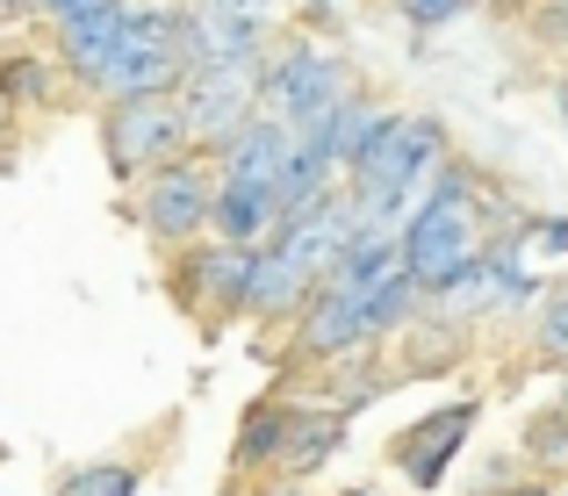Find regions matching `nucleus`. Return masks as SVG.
Masks as SVG:
<instances>
[{
	"instance_id": "a211bd4d",
	"label": "nucleus",
	"mask_w": 568,
	"mask_h": 496,
	"mask_svg": "<svg viewBox=\"0 0 568 496\" xmlns=\"http://www.w3.org/2000/svg\"><path fill=\"white\" fill-rule=\"evenodd\" d=\"M332 194H338V165H332V159H317V152H303V144H295L288 173L274 180V202H281V216H303V209L332 202Z\"/></svg>"
},
{
	"instance_id": "ddd939ff",
	"label": "nucleus",
	"mask_w": 568,
	"mask_h": 496,
	"mask_svg": "<svg viewBox=\"0 0 568 496\" xmlns=\"http://www.w3.org/2000/svg\"><path fill=\"white\" fill-rule=\"evenodd\" d=\"M115 37H123V0H101V8H80V14H65V22H51V51H58V65H65V80L80 87V94H87V80L109 65Z\"/></svg>"
},
{
	"instance_id": "1a4fd4ad",
	"label": "nucleus",
	"mask_w": 568,
	"mask_h": 496,
	"mask_svg": "<svg viewBox=\"0 0 568 496\" xmlns=\"http://www.w3.org/2000/svg\"><path fill=\"white\" fill-rule=\"evenodd\" d=\"M375 331H367V295L346 289V281H317L303 310L288 317V360H346V353H367Z\"/></svg>"
},
{
	"instance_id": "dca6fc26",
	"label": "nucleus",
	"mask_w": 568,
	"mask_h": 496,
	"mask_svg": "<svg viewBox=\"0 0 568 496\" xmlns=\"http://www.w3.org/2000/svg\"><path fill=\"white\" fill-rule=\"evenodd\" d=\"M346 446V411H332V403H317V411H295L288 425V446H281L274 460V483H310V475L324 468V460Z\"/></svg>"
},
{
	"instance_id": "2eb2a0df",
	"label": "nucleus",
	"mask_w": 568,
	"mask_h": 496,
	"mask_svg": "<svg viewBox=\"0 0 568 496\" xmlns=\"http://www.w3.org/2000/svg\"><path fill=\"white\" fill-rule=\"evenodd\" d=\"M281 223V202L274 188H260V180H223L216 173V194H209V237H223V245H266Z\"/></svg>"
},
{
	"instance_id": "7ed1b4c3",
	"label": "nucleus",
	"mask_w": 568,
	"mask_h": 496,
	"mask_svg": "<svg viewBox=\"0 0 568 496\" xmlns=\"http://www.w3.org/2000/svg\"><path fill=\"white\" fill-rule=\"evenodd\" d=\"M346 94H353V72L324 37H266V58H260V109L266 115L303 130L310 115H324Z\"/></svg>"
},
{
	"instance_id": "4468645a",
	"label": "nucleus",
	"mask_w": 568,
	"mask_h": 496,
	"mask_svg": "<svg viewBox=\"0 0 568 496\" xmlns=\"http://www.w3.org/2000/svg\"><path fill=\"white\" fill-rule=\"evenodd\" d=\"M310 295H317V274H303V266H295L288 252H274V245H252V274H245V303H237V317L288 324Z\"/></svg>"
},
{
	"instance_id": "f03ea898",
	"label": "nucleus",
	"mask_w": 568,
	"mask_h": 496,
	"mask_svg": "<svg viewBox=\"0 0 568 496\" xmlns=\"http://www.w3.org/2000/svg\"><path fill=\"white\" fill-rule=\"evenodd\" d=\"M446 159V123L439 115H396L388 109L375 123V138L338 165V194H346L353 223H388L396 231L410 216V202L425 194L432 165Z\"/></svg>"
},
{
	"instance_id": "9d476101",
	"label": "nucleus",
	"mask_w": 568,
	"mask_h": 496,
	"mask_svg": "<svg viewBox=\"0 0 568 496\" xmlns=\"http://www.w3.org/2000/svg\"><path fill=\"white\" fill-rule=\"evenodd\" d=\"M181 72H187L181 43H173V37H144V29H130V22H123V37H115L109 65H101L94 80H87V94H94V101H123V94H173V87H181Z\"/></svg>"
},
{
	"instance_id": "c85d7f7f",
	"label": "nucleus",
	"mask_w": 568,
	"mask_h": 496,
	"mask_svg": "<svg viewBox=\"0 0 568 496\" xmlns=\"http://www.w3.org/2000/svg\"><path fill=\"white\" fill-rule=\"evenodd\" d=\"M511 496H555V489H540V483H511Z\"/></svg>"
},
{
	"instance_id": "4be33fe9",
	"label": "nucleus",
	"mask_w": 568,
	"mask_h": 496,
	"mask_svg": "<svg viewBox=\"0 0 568 496\" xmlns=\"http://www.w3.org/2000/svg\"><path fill=\"white\" fill-rule=\"evenodd\" d=\"M532 345H540L547 360H561V367H568V281H561V289H540V317H532Z\"/></svg>"
},
{
	"instance_id": "0eeeda50",
	"label": "nucleus",
	"mask_w": 568,
	"mask_h": 496,
	"mask_svg": "<svg viewBox=\"0 0 568 496\" xmlns=\"http://www.w3.org/2000/svg\"><path fill=\"white\" fill-rule=\"evenodd\" d=\"M245 274H252V245H223V237H187L166 252V289L187 317H237L245 303Z\"/></svg>"
},
{
	"instance_id": "393cba45",
	"label": "nucleus",
	"mask_w": 568,
	"mask_h": 496,
	"mask_svg": "<svg viewBox=\"0 0 568 496\" xmlns=\"http://www.w3.org/2000/svg\"><path fill=\"white\" fill-rule=\"evenodd\" d=\"M80 8H101V0H29L37 22H65V14H80Z\"/></svg>"
},
{
	"instance_id": "a878e982",
	"label": "nucleus",
	"mask_w": 568,
	"mask_h": 496,
	"mask_svg": "<svg viewBox=\"0 0 568 496\" xmlns=\"http://www.w3.org/2000/svg\"><path fill=\"white\" fill-rule=\"evenodd\" d=\"M231 8H245L252 22H266V29H274L281 14H295V0H231Z\"/></svg>"
},
{
	"instance_id": "bb28decb",
	"label": "nucleus",
	"mask_w": 568,
	"mask_h": 496,
	"mask_svg": "<svg viewBox=\"0 0 568 496\" xmlns=\"http://www.w3.org/2000/svg\"><path fill=\"white\" fill-rule=\"evenodd\" d=\"M555 115H561V130H568V65H561V80H555Z\"/></svg>"
},
{
	"instance_id": "aec40b11",
	"label": "nucleus",
	"mask_w": 568,
	"mask_h": 496,
	"mask_svg": "<svg viewBox=\"0 0 568 496\" xmlns=\"http://www.w3.org/2000/svg\"><path fill=\"white\" fill-rule=\"evenodd\" d=\"M58 72H65V65H58V51L51 58H43V51H14L8 65H0V94H8L14 109H43V101L65 94V80H58Z\"/></svg>"
},
{
	"instance_id": "412c9836",
	"label": "nucleus",
	"mask_w": 568,
	"mask_h": 496,
	"mask_svg": "<svg viewBox=\"0 0 568 496\" xmlns=\"http://www.w3.org/2000/svg\"><path fill=\"white\" fill-rule=\"evenodd\" d=\"M144 489V468L138 460H80V468L58 475V496H138Z\"/></svg>"
},
{
	"instance_id": "b1692460",
	"label": "nucleus",
	"mask_w": 568,
	"mask_h": 496,
	"mask_svg": "<svg viewBox=\"0 0 568 496\" xmlns=\"http://www.w3.org/2000/svg\"><path fill=\"white\" fill-rule=\"evenodd\" d=\"M518 231H526L532 252H555V260L568 252V216H532V223H518Z\"/></svg>"
},
{
	"instance_id": "9b49d317",
	"label": "nucleus",
	"mask_w": 568,
	"mask_h": 496,
	"mask_svg": "<svg viewBox=\"0 0 568 496\" xmlns=\"http://www.w3.org/2000/svg\"><path fill=\"white\" fill-rule=\"evenodd\" d=\"M266 37H274V29L252 22L231 0H187V14H181V58L187 65H209V58H223V65H260Z\"/></svg>"
},
{
	"instance_id": "6e6552de",
	"label": "nucleus",
	"mask_w": 568,
	"mask_h": 496,
	"mask_svg": "<svg viewBox=\"0 0 568 496\" xmlns=\"http://www.w3.org/2000/svg\"><path fill=\"white\" fill-rule=\"evenodd\" d=\"M475 417H483V403H475V396L439 403V411L410 417V425L388 439V468H396L410 489H425V496H432V489L446 483V468L460 460V446L475 439Z\"/></svg>"
},
{
	"instance_id": "39448f33",
	"label": "nucleus",
	"mask_w": 568,
	"mask_h": 496,
	"mask_svg": "<svg viewBox=\"0 0 568 496\" xmlns=\"http://www.w3.org/2000/svg\"><path fill=\"white\" fill-rule=\"evenodd\" d=\"M101 152H109V173L123 180H144L152 165L194 152L187 144V123H181V101L173 94H123V101H101Z\"/></svg>"
},
{
	"instance_id": "c756f323",
	"label": "nucleus",
	"mask_w": 568,
	"mask_h": 496,
	"mask_svg": "<svg viewBox=\"0 0 568 496\" xmlns=\"http://www.w3.org/2000/svg\"><path fill=\"white\" fill-rule=\"evenodd\" d=\"M338 496H382L375 483H353V489H338Z\"/></svg>"
},
{
	"instance_id": "f257e3e1",
	"label": "nucleus",
	"mask_w": 568,
	"mask_h": 496,
	"mask_svg": "<svg viewBox=\"0 0 568 496\" xmlns=\"http://www.w3.org/2000/svg\"><path fill=\"white\" fill-rule=\"evenodd\" d=\"M483 202H489L483 173L446 152L439 165H432L425 194L410 202V216L396 223V260H403V274L417 281L425 303H439V295L468 274L475 245H483Z\"/></svg>"
},
{
	"instance_id": "6ab92c4d",
	"label": "nucleus",
	"mask_w": 568,
	"mask_h": 496,
	"mask_svg": "<svg viewBox=\"0 0 568 496\" xmlns=\"http://www.w3.org/2000/svg\"><path fill=\"white\" fill-rule=\"evenodd\" d=\"M361 295H367V331H375V345H382V338H396V331L410 324L417 310H425V295H417V281L403 274V266H388V274H382V281H367Z\"/></svg>"
},
{
	"instance_id": "7c9ffc66",
	"label": "nucleus",
	"mask_w": 568,
	"mask_h": 496,
	"mask_svg": "<svg viewBox=\"0 0 568 496\" xmlns=\"http://www.w3.org/2000/svg\"><path fill=\"white\" fill-rule=\"evenodd\" d=\"M0 14H29V0H0Z\"/></svg>"
},
{
	"instance_id": "cd10ccee",
	"label": "nucleus",
	"mask_w": 568,
	"mask_h": 496,
	"mask_svg": "<svg viewBox=\"0 0 568 496\" xmlns=\"http://www.w3.org/2000/svg\"><path fill=\"white\" fill-rule=\"evenodd\" d=\"M475 8H504V14H526L532 0H475Z\"/></svg>"
},
{
	"instance_id": "20e7f679",
	"label": "nucleus",
	"mask_w": 568,
	"mask_h": 496,
	"mask_svg": "<svg viewBox=\"0 0 568 496\" xmlns=\"http://www.w3.org/2000/svg\"><path fill=\"white\" fill-rule=\"evenodd\" d=\"M209 194H216L209 152H181V159L152 165L144 180H130V223H138L159 252H173V245H187V237L209 231Z\"/></svg>"
},
{
	"instance_id": "5701e85b",
	"label": "nucleus",
	"mask_w": 568,
	"mask_h": 496,
	"mask_svg": "<svg viewBox=\"0 0 568 496\" xmlns=\"http://www.w3.org/2000/svg\"><path fill=\"white\" fill-rule=\"evenodd\" d=\"M468 8H475V0H396V14L417 29V37H425V29H446V22H460Z\"/></svg>"
},
{
	"instance_id": "473e14b6",
	"label": "nucleus",
	"mask_w": 568,
	"mask_h": 496,
	"mask_svg": "<svg viewBox=\"0 0 568 496\" xmlns=\"http://www.w3.org/2000/svg\"><path fill=\"white\" fill-rule=\"evenodd\" d=\"M561 8H568V0H561Z\"/></svg>"
},
{
	"instance_id": "f8f14e48",
	"label": "nucleus",
	"mask_w": 568,
	"mask_h": 496,
	"mask_svg": "<svg viewBox=\"0 0 568 496\" xmlns=\"http://www.w3.org/2000/svg\"><path fill=\"white\" fill-rule=\"evenodd\" d=\"M288 159H295V130L266 109L252 115L237 138H223L216 152H209V165H216L223 180H260V188H274V180L288 173Z\"/></svg>"
},
{
	"instance_id": "423d86ee",
	"label": "nucleus",
	"mask_w": 568,
	"mask_h": 496,
	"mask_svg": "<svg viewBox=\"0 0 568 496\" xmlns=\"http://www.w3.org/2000/svg\"><path fill=\"white\" fill-rule=\"evenodd\" d=\"M173 101H181L187 144L194 152H216L223 138H237V130L260 115V65H223V58L187 65L181 87H173Z\"/></svg>"
},
{
	"instance_id": "f3484780",
	"label": "nucleus",
	"mask_w": 568,
	"mask_h": 496,
	"mask_svg": "<svg viewBox=\"0 0 568 496\" xmlns=\"http://www.w3.org/2000/svg\"><path fill=\"white\" fill-rule=\"evenodd\" d=\"M288 425H295V403H252L245 425H237L231 468H237V475H274L281 446H288Z\"/></svg>"
},
{
	"instance_id": "2f4dec72",
	"label": "nucleus",
	"mask_w": 568,
	"mask_h": 496,
	"mask_svg": "<svg viewBox=\"0 0 568 496\" xmlns=\"http://www.w3.org/2000/svg\"><path fill=\"white\" fill-rule=\"evenodd\" d=\"M274 496H303V483H281V489H274Z\"/></svg>"
}]
</instances>
